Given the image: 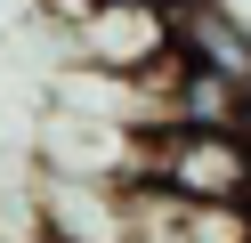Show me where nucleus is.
Masks as SVG:
<instances>
[{
  "instance_id": "obj_1",
  "label": "nucleus",
  "mask_w": 251,
  "mask_h": 243,
  "mask_svg": "<svg viewBox=\"0 0 251 243\" xmlns=\"http://www.w3.org/2000/svg\"><path fill=\"white\" fill-rule=\"evenodd\" d=\"M73 49L105 81H154L178 65V16L170 0H105L89 25H73Z\"/></svg>"
},
{
  "instance_id": "obj_2",
  "label": "nucleus",
  "mask_w": 251,
  "mask_h": 243,
  "mask_svg": "<svg viewBox=\"0 0 251 243\" xmlns=\"http://www.w3.org/2000/svg\"><path fill=\"white\" fill-rule=\"evenodd\" d=\"M170 16H178V65H195V73H211V81L251 97V32H243V16L219 8V0H170Z\"/></svg>"
},
{
  "instance_id": "obj_3",
  "label": "nucleus",
  "mask_w": 251,
  "mask_h": 243,
  "mask_svg": "<svg viewBox=\"0 0 251 243\" xmlns=\"http://www.w3.org/2000/svg\"><path fill=\"white\" fill-rule=\"evenodd\" d=\"M130 243H243V211H211V203L130 187Z\"/></svg>"
},
{
  "instance_id": "obj_4",
  "label": "nucleus",
  "mask_w": 251,
  "mask_h": 243,
  "mask_svg": "<svg viewBox=\"0 0 251 243\" xmlns=\"http://www.w3.org/2000/svg\"><path fill=\"white\" fill-rule=\"evenodd\" d=\"M98 8H105V0H49V16H57V25H89Z\"/></svg>"
},
{
  "instance_id": "obj_5",
  "label": "nucleus",
  "mask_w": 251,
  "mask_h": 243,
  "mask_svg": "<svg viewBox=\"0 0 251 243\" xmlns=\"http://www.w3.org/2000/svg\"><path fill=\"white\" fill-rule=\"evenodd\" d=\"M243 243H251V211H243Z\"/></svg>"
}]
</instances>
